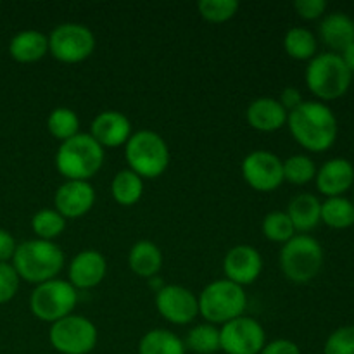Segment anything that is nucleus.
I'll list each match as a JSON object with an SVG mask.
<instances>
[{"label": "nucleus", "mask_w": 354, "mask_h": 354, "mask_svg": "<svg viewBox=\"0 0 354 354\" xmlns=\"http://www.w3.org/2000/svg\"><path fill=\"white\" fill-rule=\"evenodd\" d=\"M287 127L294 140L310 152L328 151L337 140V118L334 111L320 100H304L290 111Z\"/></svg>", "instance_id": "1"}, {"label": "nucleus", "mask_w": 354, "mask_h": 354, "mask_svg": "<svg viewBox=\"0 0 354 354\" xmlns=\"http://www.w3.org/2000/svg\"><path fill=\"white\" fill-rule=\"evenodd\" d=\"M12 266L21 280L40 286L57 279L64 268V252L55 242L33 239L17 245Z\"/></svg>", "instance_id": "2"}, {"label": "nucleus", "mask_w": 354, "mask_h": 354, "mask_svg": "<svg viewBox=\"0 0 354 354\" xmlns=\"http://www.w3.org/2000/svg\"><path fill=\"white\" fill-rule=\"evenodd\" d=\"M104 156V149L92 135L80 131L69 140L61 142L55 152V166L66 180L88 182L102 168Z\"/></svg>", "instance_id": "3"}, {"label": "nucleus", "mask_w": 354, "mask_h": 354, "mask_svg": "<svg viewBox=\"0 0 354 354\" xmlns=\"http://www.w3.org/2000/svg\"><path fill=\"white\" fill-rule=\"evenodd\" d=\"M306 85L320 102L337 100L348 93L353 75L342 57L334 52L317 54L306 68Z\"/></svg>", "instance_id": "4"}, {"label": "nucleus", "mask_w": 354, "mask_h": 354, "mask_svg": "<svg viewBox=\"0 0 354 354\" xmlns=\"http://www.w3.org/2000/svg\"><path fill=\"white\" fill-rule=\"evenodd\" d=\"M124 158L133 173L142 180L158 178L169 166V149L165 138L152 130L131 133L124 144Z\"/></svg>", "instance_id": "5"}, {"label": "nucleus", "mask_w": 354, "mask_h": 354, "mask_svg": "<svg viewBox=\"0 0 354 354\" xmlns=\"http://www.w3.org/2000/svg\"><path fill=\"white\" fill-rule=\"evenodd\" d=\"M199 315L211 325H225L242 317L248 306L244 287L220 279L204 287L199 294Z\"/></svg>", "instance_id": "6"}, {"label": "nucleus", "mask_w": 354, "mask_h": 354, "mask_svg": "<svg viewBox=\"0 0 354 354\" xmlns=\"http://www.w3.org/2000/svg\"><path fill=\"white\" fill-rule=\"evenodd\" d=\"M324 266V248L308 234H296L280 251V268L294 283H308Z\"/></svg>", "instance_id": "7"}, {"label": "nucleus", "mask_w": 354, "mask_h": 354, "mask_svg": "<svg viewBox=\"0 0 354 354\" xmlns=\"http://www.w3.org/2000/svg\"><path fill=\"white\" fill-rule=\"evenodd\" d=\"M78 303V290L68 280L54 279L40 283L30 296V310L40 322L55 324L73 315Z\"/></svg>", "instance_id": "8"}, {"label": "nucleus", "mask_w": 354, "mask_h": 354, "mask_svg": "<svg viewBox=\"0 0 354 354\" xmlns=\"http://www.w3.org/2000/svg\"><path fill=\"white\" fill-rule=\"evenodd\" d=\"M99 332L93 322L83 315H69L50 325L48 341L61 354H88L93 351Z\"/></svg>", "instance_id": "9"}, {"label": "nucleus", "mask_w": 354, "mask_h": 354, "mask_svg": "<svg viewBox=\"0 0 354 354\" xmlns=\"http://www.w3.org/2000/svg\"><path fill=\"white\" fill-rule=\"evenodd\" d=\"M95 50V35L80 23H62L48 35V52L57 61L78 64L88 59Z\"/></svg>", "instance_id": "10"}, {"label": "nucleus", "mask_w": 354, "mask_h": 354, "mask_svg": "<svg viewBox=\"0 0 354 354\" xmlns=\"http://www.w3.org/2000/svg\"><path fill=\"white\" fill-rule=\"evenodd\" d=\"M266 344V332L259 322L239 317L220 328V349L227 354H259Z\"/></svg>", "instance_id": "11"}, {"label": "nucleus", "mask_w": 354, "mask_h": 354, "mask_svg": "<svg viewBox=\"0 0 354 354\" xmlns=\"http://www.w3.org/2000/svg\"><path fill=\"white\" fill-rule=\"evenodd\" d=\"M242 176L251 189L273 192L283 183V161L270 151H252L242 161Z\"/></svg>", "instance_id": "12"}, {"label": "nucleus", "mask_w": 354, "mask_h": 354, "mask_svg": "<svg viewBox=\"0 0 354 354\" xmlns=\"http://www.w3.org/2000/svg\"><path fill=\"white\" fill-rule=\"evenodd\" d=\"M156 308L169 324L189 325L199 315V299L183 286H162L156 294Z\"/></svg>", "instance_id": "13"}, {"label": "nucleus", "mask_w": 354, "mask_h": 354, "mask_svg": "<svg viewBox=\"0 0 354 354\" xmlns=\"http://www.w3.org/2000/svg\"><path fill=\"white\" fill-rule=\"evenodd\" d=\"M263 272V258L252 245L239 244L227 252L223 259L225 279L237 286H251Z\"/></svg>", "instance_id": "14"}, {"label": "nucleus", "mask_w": 354, "mask_h": 354, "mask_svg": "<svg viewBox=\"0 0 354 354\" xmlns=\"http://www.w3.org/2000/svg\"><path fill=\"white\" fill-rule=\"evenodd\" d=\"M95 204V189L90 182L82 180H66L54 196V206L66 220L82 218Z\"/></svg>", "instance_id": "15"}, {"label": "nucleus", "mask_w": 354, "mask_h": 354, "mask_svg": "<svg viewBox=\"0 0 354 354\" xmlns=\"http://www.w3.org/2000/svg\"><path fill=\"white\" fill-rule=\"evenodd\" d=\"M107 273V261L102 252L85 249L71 259L68 268V282L76 290L93 289L104 280Z\"/></svg>", "instance_id": "16"}, {"label": "nucleus", "mask_w": 354, "mask_h": 354, "mask_svg": "<svg viewBox=\"0 0 354 354\" xmlns=\"http://www.w3.org/2000/svg\"><path fill=\"white\" fill-rule=\"evenodd\" d=\"M318 192L325 197H341L354 187V166L346 158H332L318 168L317 176Z\"/></svg>", "instance_id": "17"}, {"label": "nucleus", "mask_w": 354, "mask_h": 354, "mask_svg": "<svg viewBox=\"0 0 354 354\" xmlns=\"http://www.w3.org/2000/svg\"><path fill=\"white\" fill-rule=\"evenodd\" d=\"M90 135L102 149L121 147L131 137V123L120 111H102L93 118Z\"/></svg>", "instance_id": "18"}, {"label": "nucleus", "mask_w": 354, "mask_h": 354, "mask_svg": "<svg viewBox=\"0 0 354 354\" xmlns=\"http://www.w3.org/2000/svg\"><path fill=\"white\" fill-rule=\"evenodd\" d=\"M287 113L282 104L273 97H259L249 104L245 111V120L251 128L258 131H277L287 124Z\"/></svg>", "instance_id": "19"}, {"label": "nucleus", "mask_w": 354, "mask_h": 354, "mask_svg": "<svg viewBox=\"0 0 354 354\" xmlns=\"http://www.w3.org/2000/svg\"><path fill=\"white\" fill-rule=\"evenodd\" d=\"M320 38L334 54H341L354 44V19L346 12H330L322 19Z\"/></svg>", "instance_id": "20"}, {"label": "nucleus", "mask_w": 354, "mask_h": 354, "mask_svg": "<svg viewBox=\"0 0 354 354\" xmlns=\"http://www.w3.org/2000/svg\"><path fill=\"white\" fill-rule=\"evenodd\" d=\"M287 214L292 221L296 234H308L322 221V203L313 194H297L287 206Z\"/></svg>", "instance_id": "21"}, {"label": "nucleus", "mask_w": 354, "mask_h": 354, "mask_svg": "<svg viewBox=\"0 0 354 354\" xmlns=\"http://www.w3.org/2000/svg\"><path fill=\"white\" fill-rule=\"evenodd\" d=\"M9 54L14 61L30 64L48 54V37L37 30H24L14 35L9 44Z\"/></svg>", "instance_id": "22"}, {"label": "nucleus", "mask_w": 354, "mask_h": 354, "mask_svg": "<svg viewBox=\"0 0 354 354\" xmlns=\"http://www.w3.org/2000/svg\"><path fill=\"white\" fill-rule=\"evenodd\" d=\"M130 270L140 279H154L162 268V252L154 242L140 241L131 245L128 254Z\"/></svg>", "instance_id": "23"}, {"label": "nucleus", "mask_w": 354, "mask_h": 354, "mask_svg": "<svg viewBox=\"0 0 354 354\" xmlns=\"http://www.w3.org/2000/svg\"><path fill=\"white\" fill-rule=\"evenodd\" d=\"M182 339L166 328H154L144 334L138 342V354H185Z\"/></svg>", "instance_id": "24"}, {"label": "nucleus", "mask_w": 354, "mask_h": 354, "mask_svg": "<svg viewBox=\"0 0 354 354\" xmlns=\"http://www.w3.org/2000/svg\"><path fill=\"white\" fill-rule=\"evenodd\" d=\"M322 223L334 230H346L354 225V204L351 199L328 197L322 203Z\"/></svg>", "instance_id": "25"}, {"label": "nucleus", "mask_w": 354, "mask_h": 354, "mask_svg": "<svg viewBox=\"0 0 354 354\" xmlns=\"http://www.w3.org/2000/svg\"><path fill=\"white\" fill-rule=\"evenodd\" d=\"M111 194L120 206H133L144 196V180L131 169H123L113 178Z\"/></svg>", "instance_id": "26"}, {"label": "nucleus", "mask_w": 354, "mask_h": 354, "mask_svg": "<svg viewBox=\"0 0 354 354\" xmlns=\"http://www.w3.org/2000/svg\"><path fill=\"white\" fill-rule=\"evenodd\" d=\"M283 48H286L287 55H290L296 61H308L317 55L318 50V40L308 28L294 26L290 28L283 38Z\"/></svg>", "instance_id": "27"}, {"label": "nucleus", "mask_w": 354, "mask_h": 354, "mask_svg": "<svg viewBox=\"0 0 354 354\" xmlns=\"http://www.w3.org/2000/svg\"><path fill=\"white\" fill-rule=\"evenodd\" d=\"M185 349L196 354H213L220 349V328L211 324H201L187 332Z\"/></svg>", "instance_id": "28"}, {"label": "nucleus", "mask_w": 354, "mask_h": 354, "mask_svg": "<svg viewBox=\"0 0 354 354\" xmlns=\"http://www.w3.org/2000/svg\"><path fill=\"white\" fill-rule=\"evenodd\" d=\"M48 133L59 142H66L80 133V118L69 107H55L47 118Z\"/></svg>", "instance_id": "29"}, {"label": "nucleus", "mask_w": 354, "mask_h": 354, "mask_svg": "<svg viewBox=\"0 0 354 354\" xmlns=\"http://www.w3.org/2000/svg\"><path fill=\"white\" fill-rule=\"evenodd\" d=\"M317 165L306 154H294L283 161V182L292 185H306L317 176Z\"/></svg>", "instance_id": "30"}, {"label": "nucleus", "mask_w": 354, "mask_h": 354, "mask_svg": "<svg viewBox=\"0 0 354 354\" xmlns=\"http://www.w3.org/2000/svg\"><path fill=\"white\" fill-rule=\"evenodd\" d=\"M31 228L37 239L54 242L66 230V218L55 209H40L31 218Z\"/></svg>", "instance_id": "31"}, {"label": "nucleus", "mask_w": 354, "mask_h": 354, "mask_svg": "<svg viewBox=\"0 0 354 354\" xmlns=\"http://www.w3.org/2000/svg\"><path fill=\"white\" fill-rule=\"evenodd\" d=\"M261 228L268 241L279 242V244H286L296 235V228L286 211H272L266 214L263 218Z\"/></svg>", "instance_id": "32"}, {"label": "nucleus", "mask_w": 354, "mask_h": 354, "mask_svg": "<svg viewBox=\"0 0 354 354\" xmlns=\"http://www.w3.org/2000/svg\"><path fill=\"white\" fill-rule=\"evenodd\" d=\"M237 0H201L197 3L201 17L209 23H227L237 14Z\"/></svg>", "instance_id": "33"}, {"label": "nucleus", "mask_w": 354, "mask_h": 354, "mask_svg": "<svg viewBox=\"0 0 354 354\" xmlns=\"http://www.w3.org/2000/svg\"><path fill=\"white\" fill-rule=\"evenodd\" d=\"M324 354H354V325L335 328L325 341Z\"/></svg>", "instance_id": "34"}, {"label": "nucleus", "mask_w": 354, "mask_h": 354, "mask_svg": "<svg viewBox=\"0 0 354 354\" xmlns=\"http://www.w3.org/2000/svg\"><path fill=\"white\" fill-rule=\"evenodd\" d=\"M19 280L12 263H0V304L9 303L16 296L19 289Z\"/></svg>", "instance_id": "35"}, {"label": "nucleus", "mask_w": 354, "mask_h": 354, "mask_svg": "<svg viewBox=\"0 0 354 354\" xmlns=\"http://www.w3.org/2000/svg\"><path fill=\"white\" fill-rule=\"evenodd\" d=\"M297 16L306 21L320 19L327 10V2L325 0H296L294 2Z\"/></svg>", "instance_id": "36"}, {"label": "nucleus", "mask_w": 354, "mask_h": 354, "mask_svg": "<svg viewBox=\"0 0 354 354\" xmlns=\"http://www.w3.org/2000/svg\"><path fill=\"white\" fill-rule=\"evenodd\" d=\"M259 354H301V349L296 342L289 339H275L272 342H266Z\"/></svg>", "instance_id": "37"}, {"label": "nucleus", "mask_w": 354, "mask_h": 354, "mask_svg": "<svg viewBox=\"0 0 354 354\" xmlns=\"http://www.w3.org/2000/svg\"><path fill=\"white\" fill-rule=\"evenodd\" d=\"M16 241L10 235V232L0 228V263L12 261V256L16 252Z\"/></svg>", "instance_id": "38"}, {"label": "nucleus", "mask_w": 354, "mask_h": 354, "mask_svg": "<svg viewBox=\"0 0 354 354\" xmlns=\"http://www.w3.org/2000/svg\"><path fill=\"white\" fill-rule=\"evenodd\" d=\"M279 102L282 104L283 109H286L287 113H290V111L296 109L297 106H301L304 100H303V95H301V92L296 88V86H287V88H283L282 93H280Z\"/></svg>", "instance_id": "39"}, {"label": "nucleus", "mask_w": 354, "mask_h": 354, "mask_svg": "<svg viewBox=\"0 0 354 354\" xmlns=\"http://www.w3.org/2000/svg\"><path fill=\"white\" fill-rule=\"evenodd\" d=\"M342 57V61H344V64L348 66V69L351 71V75H354V44L349 45L348 48H346L344 52H341L339 54Z\"/></svg>", "instance_id": "40"}, {"label": "nucleus", "mask_w": 354, "mask_h": 354, "mask_svg": "<svg viewBox=\"0 0 354 354\" xmlns=\"http://www.w3.org/2000/svg\"><path fill=\"white\" fill-rule=\"evenodd\" d=\"M351 201H353V204H354V187H353V199Z\"/></svg>", "instance_id": "41"}]
</instances>
